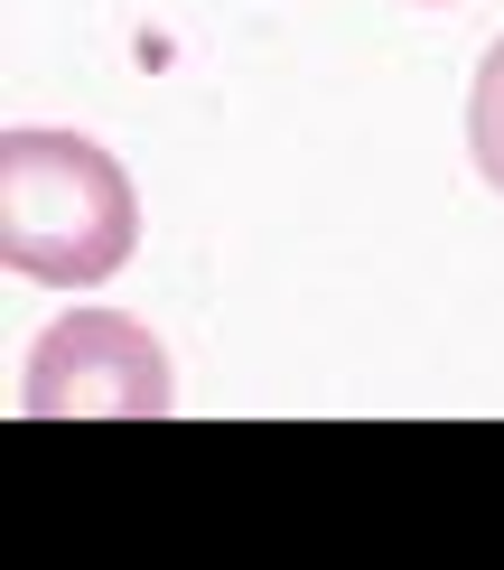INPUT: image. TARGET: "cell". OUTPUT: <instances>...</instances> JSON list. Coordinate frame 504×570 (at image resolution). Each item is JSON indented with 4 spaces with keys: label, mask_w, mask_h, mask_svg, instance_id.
<instances>
[{
    "label": "cell",
    "mask_w": 504,
    "mask_h": 570,
    "mask_svg": "<svg viewBox=\"0 0 504 570\" xmlns=\"http://www.w3.org/2000/svg\"><path fill=\"white\" fill-rule=\"evenodd\" d=\"M467 150H476V178L504 197V38L486 47V66L467 85Z\"/></svg>",
    "instance_id": "3957f363"
},
{
    "label": "cell",
    "mask_w": 504,
    "mask_h": 570,
    "mask_svg": "<svg viewBox=\"0 0 504 570\" xmlns=\"http://www.w3.org/2000/svg\"><path fill=\"white\" fill-rule=\"evenodd\" d=\"M19 412L29 421H168L178 412V374H168V346L140 318H122V308H66L29 346Z\"/></svg>",
    "instance_id": "7a4b0ae2"
},
{
    "label": "cell",
    "mask_w": 504,
    "mask_h": 570,
    "mask_svg": "<svg viewBox=\"0 0 504 570\" xmlns=\"http://www.w3.org/2000/svg\"><path fill=\"white\" fill-rule=\"evenodd\" d=\"M140 253L131 169L85 131H0V263L38 291H93Z\"/></svg>",
    "instance_id": "6da1fadb"
}]
</instances>
